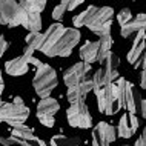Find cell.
Segmentation results:
<instances>
[{"mask_svg":"<svg viewBox=\"0 0 146 146\" xmlns=\"http://www.w3.org/2000/svg\"><path fill=\"white\" fill-rule=\"evenodd\" d=\"M117 140V129L106 121H98L92 129V146H108Z\"/></svg>","mask_w":146,"mask_h":146,"instance_id":"8fae6325","label":"cell"},{"mask_svg":"<svg viewBox=\"0 0 146 146\" xmlns=\"http://www.w3.org/2000/svg\"><path fill=\"white\" fill-rule=\"evenodd\" d=\"M29 33H40L42 31V15L40 13H31L26 17V23L23 25Z\"/></svg>","mask_w":146,"mask_h":146,"instance_id":"603a6c76","label":"cell"},{"mask_svg":"<svg viewBox=\"0 0 146 146\" xmlns=\"http://www.w3.org/2000/svg\"><path fill=\"white\" fill-rule=\"evenodd\" d=\"M35 135H34V129L29 128L26 125H17V126H13L11 128V132H9V137L8 140L11 141V145H22L25 141H31L34 140Z\"/></svg>","mask_w":146,"mask_h":146,"instance_id":"e0dca14e","label":"cell"},{"mask_svg":"<svg viewBox=\"0 0 146 146\" xmlns=\"http://www.w3.org/2000/svg\"><path fill=\"white\" fill-rule=\"evenodd\" d=\"M137 128H139V118H137V115L131 112H126L121 115L120 121H118L117 135L121 137V139H131L135 134Z\"/></svg>","mask_w":146,"mask_h":146,"instance_id":"9a60e30c","label":"cell"},{"mask_svg":"<svg viewBox=\"0 0 146 146\" xmlns=\"http://www.w3.org/2000/svg\"><path fill=\"white\" fill-rule=\"evenodd\" d=\"M51 146H80L82 140L78 137H66L63 134H57V135L51 137Z\"/></svg>","mask_w":146,"mask_h":146,"instance_id":"7402d4cb","label":"cell"},{"mask_svg":"<svg viewBox=\"0 0 146 146\" xmlns=\"http://www.w3.org/2000/svg\"><path fill=\"white\" fill-rule=\"evenodd\" d=\"M26 48H31L33 51H40L43 43V33H29L25 38Z\"/></svg>","mask_w":146,"mask_h":146,"instance_id":"cb8c5ba5","label":"cell"},{"mask_svg":"<svg viewBox=\"0 0 146 146\" xmlns=\"http://www.w3.org/2000/svg\"><path fill=\"white\" fill-rule=\"evenodd\" d=\"M112 17H114V9L111 6H97L94 14L86 23V28L91 33L100 35L105 29H109L112 26Z\"/></svg>","mask_w":146,"mask_h":146,"instance_id":"9c48e42d","label":"cell"},{"mask_svg":"<svg viewBox=\"0 0 146 146\" xmlns=\"http://www.w3.org/2000/svg\"><path fill=\"white\" fill-rule=\"evenodd\" d=\"M89 72H91V65H88L85 62H77L72 66H69L68 69H65L63 82H65V85L68 88L74 85H78L89 76Z\"/></svg>","mask_w":146,"mask_h":146,"instance_id":"7c38bea8","label":"cell"},{"mask_svg":"<svg viewBox=\"0 0 146 146\" xmlns=\"http://www.w3.org/2000/svg\"><path fill=\"white\" fill-rule=\"evenodd\" d=\"M96 9H97L96 5H89L85 11H82L80 14L74 15V19H72L74 26H72V28H77L78 29V28H82V26H86V23H88V20L91 19V15L94 14V11H96Z\"/></svg>","mask_w":146,"mask_h":146,"instance_id":"44dd1931","label":"cell"},{"mask_svg":"<svg viewBox=\"0 0 146 146\" xmlns=\"http://www.w3.org/2000/svg\"><path fill=\"white\" fill-rule=\"evenodd\" d=\"M141 29H146V14L139 13V14L132 15L125 25L120 26V35L123 38H128V37H131L132 34L139 33Z\"/></svg>","mask_w":146,"mask_h":146,"instance_id":"2e32d148","label":"cell"},{"mask_svg":"<svg viewBox=\"0 0 146 146\" xmlns=\"http://www.w3.org/2000/svg\"><path fill=\"white\" fill-rule=\"evenodd\" d=\"M97 96V108L98 112L105 114V115H115L121 109L120 105V96H118V89L115 83L106 85L103 88L94 91Z\"/></svg>","mask_w":146,"mask_h":146,"instance_id":"277c9868","label":"cell"},{"mask_svg":"<svg viewBox=\"0 0 146 146\" xmlns=\"http://www.w3.org/2000/svg\"><path fill=\"white\" fill-rule=\"evenodd\" d=\"M115 85L118 89V96H120L121 108L128 109V112H131V114H135L139 111L140 102H141V96H140L139 89H135V86L123 77H118Z\"/></svg>","mask_w":146,"mask_h":146,"instance_id":"8992f818","label":"cell"},{"mask_svg":"<svg viewBox=\"0 0 146 146\" xmlns=\"http://www.w3.org/2000/svg\"><path fill=\"white\" fill-rule=\"evenodd\" d=\"M28 14L23 11L17 0H0V25L8 28L23 26Z\"/></svg>","mask_w":146,"mask_h":146,"instance_id":"5b68a950","label":"cell"},{"mask_svg":"<svg viewBox=\"0 0 146 146\" xmlns=\"http://www.w3.org/2000/svg\"><path fill=\"white\" fill-rule=\"evenodd\" d=\"M85 0H60L62 5L66 6V11H74L77 6H80Z\"/></svg>","mask_w":146,"mask_h":146,"instance_id":"4316f807","label":"cell"},{"mask_svg":"<svg viewBox=\"0 0 146 146\" xmlns=\"http://www.w3.org/2000/svg\"><path fill=\"white\" fill-rule=\"evenodd\" d=\"M9 48V43L3 35H0V57H3V54L6 52V49Z\"/></svg>","mask_w":146,"mask_h":146,"instance_id":"f1b7e54d","label":"cell"},{"mask_svg":"<svg viewBox=\"0 0 146 146\" xmlns=\"http://www.w3.org/2000/svg\"><path fill=\"white\" fill-rule=\"evenodd\" d=\"M66 118H68L69 126H72V128L88 129L92 126V115H91L89 108L85 100L71 103L68 111H66Z\"/></svg>","mask_w":146,"mask_h":146,"instance_id":"ba28073f","label":"cell"},{"mask_svg":"<svg viewBox=\"0 0 146 146\" xmlns=\"http://www.w3.org/2000/svg\"><path fill=\"white\" fill-rule=\"evenodd\" d=\"M29 117V108L23 105L11 103V102H0V123H6L11 128L17 125H25Z\"/></svg>","mask_w":146,"mask_h":146,"instance_id":"52a82bcc","label":"cell"},{"mask_svg":"<svg viewBox=\"0 0 146 146\" xmlns=\"http://www.w3.org/2000/svg\"><path fill=\"white\" fill-rule=\"evenodd\" d=\"M33 57V54L23 52L20 57L11 58V60H6L5 63V71L6 74L13 77H19V76H25L29 69V58Z\"/></svg>","mask_w":146,"mask_h":146,"instance_id":"4fadbf2b","label":"cell"},{"mask_svg":"<svg viewBox=\"0 0 146 146\" xmlns=\"http://www.w3.org/2000/svg\"><path fill=\"white\" fill-rule=\"evenodd\" d=\"M140 139L143 140V143L146 146V126H145V129H143V132H141V135H140Z\"/></svg>","mask_w":146,"mask_h":146,"instance_id":"836d02e7","label":"cell"},{"mask_svg":"<svg viewBox=\"0 0 146 146\" xmlns=\"http://www.w3.org/2000/svg\"><path fill=\"white\" fill-rule=\"evenodd\" d=\"M112 34H111V28L105 29L103 33L100 34V38H98V56H97V62L100 63L103 58L106 57V54L111 52L112 48Z\"/></svg>","mask_w":146,"mask_h":146,"instance_id":"ffe728a7","label":"cell"},{"mask_svg":"<svg viewBox=\"0 0 146 146\" xmlns=\"http://www.w3.org/2000/svg\"><path fill=\"white\" fill-rule=\"evenodd\" d=\"M145 51H146V29H141L139 33H135L132 46H131V49H129L126 58H128V62L131 63V65H134V63L141 57V54H143Z\"/></svg>","mask_w":146,"mask_h":146,"instance_id":"ac0fdd59","label":"cell"},{"mask_svg":"<svg viewBox=\"0 0 146 146\" xmlns=\"http://www.w3.org/2000/svg\"><path fill=\"white\" fill-rule=\"evenodd\" d=\"M80 60L88 63V65H92L94 62H97V56H98V42H91L86 40L83 45H82L80 51Z\"/></svg>","mask_w":146,"mask_h":146,"instance_id":"d6986e66","label":"cell"},{"mask_svg":"<svg viewBox=\"0 0 146 146\" xmlns=\"http://www.w3.org/2000/svg\"><path fill=\"white\" fill-rule=\"evenodd\" d=\"M123 146H131V145H123Z\"/></svg>","mask_w":146,"mask_h":146,"instance_id":"d590c367","label":"cell"},{"mask_svg":"<svg viewBox=\"0 0 146 146\" xmlns=\"http://www.w3.org/2000/svg\"><path fill=\"white\" fill-rule=\"evenodd\" d=\"M80 31L77 28H66L62 23H52L43 33L40 51L46 57H69L74 46L80 42Z\"/></svg>","mask_w":146,"mask_h":146,"instance_id":"6da1fadb","label":"cell"},{"mask_svg":"<svg viewBox=\"0 0 146 146\" xmlns=\"http://www.w3.org/2000/svg\"><path fill=\"white\" fill-rule=\"evenodd\" d=\"M139 111H140V114H141V117H143L145 120H146V98H141Z\"/></svg>","mask_w":146,"mask_h":146,"instance_id":"4dcf8cb0","label":"cell"},{"mask_svg":"<svg viewBox=\"0 0 146 146\" xmlns=\"http://www.w3.org/2000/svg\"><path fill=\"white\" fill-rule=\"evenodd\" d=\"M3 89H5V80H3V76H2V69H0V98H2ZM0 102H2V100H0Z\"/></svg>","mask_w":146,"mask_h":146,"instance_id":"1f68e13d","label":"cell"},{"mask_svg":"<svg viewBox=\"0 0 146 146\" xmlns=\"http://www.w3.org/2000/svg\"><path fill=\"white\" fill-rule=\"evenodd\" d=\"M57 85H58L57 72L52 66L43 63L40 68H35L33 86L38 97H42V98L51 97V92L57 88Z\"/></svg>","mask_w":146,"mask_h":146,"instance_id":"3957f363","label":"cell"},{"mask_svg":"<svg viewBox=\"0 0 146 146\" xmlns=\"http://www.w3.org/2000/svg\"><path fill=\"white\" fill-rule=\"evenodd\" d=\"M60 109V105L56 98L52 97H46L42 98L37 105V118L40 120V123L46 128H52L56 123L54 115L57 114V111Z\"/></svg>","mask_w":146,"mask_h":146,"instance_id":"30bf717a","label":"cell"},{"mask_svg":"<svg viewBox=\"0 0 146 146\" xmlns=\"http://www.w3.org/2000/svg\"><path fill=\"white\" fill-rule=\"evenodd\" d=\"M108 146H111V145H108Z\"/></svg>","mask_w":146,"mask_h":146,"instance_id":"8d00e7d4","label":"cell"},{"mask_svg":"<svg viewBox=\"0 0 146 146\" xmlns=\"http://www.w3.org/2000/svg\"><path fill=\"white\" fill-rule=\"evenodd\" d=\"M132 146H145V143H143V140H141L140 137H139V139L135 140V143H134Z\"/></svg>","mask_w":146,"mask_h":146,"instance_id":"d6a6232c","label":"cell"},{"mask_svg":"<svg viewBox=\"0 0 146 146\" xmlns=\"http://www.w3.org/2000/svg\"><path fill=\"white\" fill-rule=\"evenodd\" d=\"M91 91H94V82H92V76H88L82 83L69 86L68 91H66V98H68L69 103L85 100V97L88 96Z\"/></svg>","mask_w":146,"mask_h":146,"instance_id":"5bb4252c","label":"cell"},{"mask_svg":"<svg viewBox=\"0 0 146 146\" xmlns=\"http://www.w3.org/2000/svg\"><path fill=\"white\" fill-rule=\"evenodd\" d=\"M14 103H17V105H23V100H22V98L17 96V97L14 98Z\"/></svg>","mask_w":146,"mask_h":146,"instance_id":"e575fe53","label":"cell"},{"mask_svg":"<svg viewBox=\"0 0 146 146\" xmlns=\"http://www.w3.org/2000/svg\"><path fill=\"white\" fill-rule=\"evenodd\" d=\"M102 68L97 69L96 72L92 74V82H94V91L103 88L106 85H111L117 80L118 77V65H120V60L115 54L109 52L106 54V57L100 62Z\"/></svg>","mask_w":146,"mask_h":146,"instance_id":"7a4b0ae2","label":"cell"},{"mask_svg":"<svg viewBox=\"0 0 146 146\" xmlns=\"http://www.w3.org/2000/svg\"><path fill=\"white\" fill-rule=\"evenodd\" d=\"M134 69H140V71H146V51L141 54V57L132 65Z\"/></svg>","mask_w":146,"mask_h":146,"instance_id":"83f0119b","label":"cell"},{"mask_svg":"<svg viewBox=\"0 0 146 146\" xmlns=\"http://www.w3.org/2000/svg\"><path fill=\"white\" fill-rule=\"evenodd\" d=\"M65 13H66V6L62 5V3H58V5L54 8V11H52V19L56 22H60L63 19V15H65Z\"/></svg>","mask_w":146,"mask_h":146,"instance_id":"484cf974","label":"cell"},{"mask_svg":"<svg viewBox=\"0 0 146 146\" xmlns=\"http://www.w3.org/2000/svg\"><path fill=\"white\" fill-rule=\"evenodd\" d=\"M132 11L129 9V8H121L120 11H118V14H117V22H118V25H125L126 22L129 20V19L132 17Z\"/></svg>","mask_w":146,"mask_h":146,"instance_id":"d4e9b609","label":"cell"},{"mask_svg":"<svg viewBox=\"0 0 146 146\" xmlns=\"http://www.w3.org/2000/svg\"><path fill=\"white\" fill-rule=\"evenodd\" d=\"M139 83H140V88L141 89H146V71H140Z\"/></svg>","mask_w":146,"mask_h":146,"instance_id":"f546056e","label":"cell"}]
</instances>
